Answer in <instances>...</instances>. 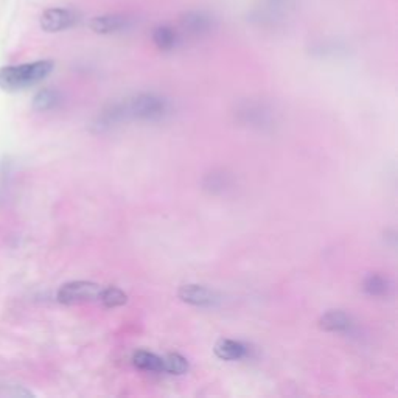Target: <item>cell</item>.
Returning a JSON list of instances; mask_svg holds the SVG:
<instances>
[{
  "label": "cell",
  "instance_id": "277c9868",
  "mask_svg": "<svg viewBox=\"0 0 398 398\" xmlns=\"http://www.w3.org/2000/svg\"><path fill=\"white\" fill-rule=\"evenodd\" d=\"M77 14L66 8H49L40 16V28L47 33H58L73 27Z\"/></svg>",
  "mask_w": 398,
  "mask_h": 398
},
{
  "label": "cell",
  "instance_id": "7a4b0ae2",
  "mask_svg": "<svg viewBox=\"0 0 398 398\" xmlns=\"http://www.w3.org/2000/svg\"><path fill=\"white\" fill-rule=\"evenodd\" d=\"M125 104L128 117L140 120H159L168 110L165 100L154 93H140Z\"/></svg>",
  "mask_w": 398,
  "mask_h": 398
},
{
  "label": "cell",
  "instance_id": "30bf717a",
  "mask_svg": "<svg viewBox=\"0 0 398 398\" xmlns=\"http://www.w3.org/2000/svg\"><path fill=\"white\" fill-rule=\"evenodd\" d=\"M153 43L162 51H169L179 43V34L169 25H159L153 30Z\"/></svg>",
  "mask_w": 398,
  "mask_h": 398
},
{
  "label": "cell",
  "instance_id": "ba28073f",
  "mask_svg": "<svg viewBox=\"0 0 398 398\" xmlns=\"http://www.w3.org/2000/svg\"><path fill=\"white\" fill-rule=\"evenodd\" d=\"M319 325L325 331L349 333L353 329V320L347 313L341 312V309H331V312H327L319 319Z\"/></svg>",
  "mask_w": 398,
  "mask_h": 398
},
{
  "label": "cell",
  "instance_id": "9c48e42d",
  "mask_svg": "<svg viewBox=\"0 0 398 398\" xmlns=\"http://www.w3.org/2000/svg\"><path fill=\"white\" fill-rule=\"evenodd\" d=\"M215 355L222 361H239L248 355V347L233 339H220L215 344Z\"/></svg>",
  "mask_w": 398,
  "mask_h": 398
},
{
  "label": "cell",
  "instance_id": "52a82bcc",
  "mask_svg": "<svg viewBox=\"0 0 398 398\" xmlns=\"http://www.w3.org/2000/svg\"><path fill=\"white\" fill-rule=\"evenodd\" d=\"M131 19L125 14H104L97 16L91 21L89 27L92 32L98 34H113L119 32H125L126 28H130Z\"/></svg>",
  "mask_w": 398,
  "mask_h": 398
},
{
  "label": "cell",
  "instance_id": "9a60e30c",
  "mask_svg": "<svg viewBox=\"0 0 398 398\" xmlns=\"http://www.w3.org/2000/svg\"><path fill=\"white\" fill-rule=\"evenodd\" d=\"M60 103V93L54 89H43L33 100V108L36 110L54 109Z\"/></svg>",
  "mask_w": 398,
  "mask_h": 398
},
{
  "label": "cell",
  "instance_id": "8fae6325",
  "mask_svg": "<svg viewBox=\"0 0 398 398\" xmlns=\"http://www.w3.org/2000/svg\"><path fill=\"white\" fill-rule=\"evenodd\" d=\"M132 364L140 368V371L157 373L163 372L162 356L151 353L148 350H137V352L132 355Z\"/></svg>",
  "mask_w": 398,
  "mask_h": 398
},
{
  "label": "cell",
  "instance_id": "8992f818",
  "mask_svg": "<svg viewBox=\"0 0 398 398\" xmlns=\"http://www.w3.org/2000/svg\"><path fill=\"white\" fill-rule=\"evenodd\" d=\"M178 296L183 302L195 307H215L220 302V296L215 291L202 285H184L178 291Z\"/></svg>",
  "mask_w": 398,
  "mask_h": 398
},
{
  "label": "cell",
  "instance_id": "3957f363",
  "mask_svg": "<svg viewBox=\"0 0 398 398\" xmlns=\"http://www.w3.org/2000/svg\"><path fill=\"white\" fill-rule=\"evenodd\" d=\"M100 291H102V286L98 283L77 280V282H69L61 286L60 291H58V301L66 303V305L98 301Z\"/></svg>",
  "mask_w": 398,
  "mask_h": 398
},
{
  "label": "cell",
  "instance_id": "5b68a950",
  "mask_svg": "<svg viewBox=\"0 0 398 398\" xmlns=\"http://www.w3.org/2000/svg\"><path fill=\"white\" fill-rule=\"evenodd\" d=\"M179 23L185 34L199 38L212 32L213 17L207 14L206 11H187V13L180 16Z\"/></svg>",
  "mask_w": 398,
  "mask_h": 398
},
{
  "label": "cell",
  "instance_id": "2e32d148",
  "mask_svg": "<svg viewBox=\"0 0 398 398\" xmlns=\"http://www.w3.org/2000/svg\"><path fill=\"white\" fill-rule=\"evenodd\" d=\"M271 2H274V3H279V2H283V0H271Z\"/></svg>",
  "mask_w": 398,
  "mask_h": 398
},
{
  "label": "cell",
  "instance_id": "4fadbf2b",
  "mask_svg": "<svg viewBox=\"0 0 398 398\" xmlns=\"http://www.w3.org/2000/svg\"><path fill=\"white\" fill-rule=\"evenodd\" d=\"M98 301L106 308H117L125 305L128 302V296L120 288L108 286V288H102V291H100Z\"/></svg>",
  "mask_w": 398,
  "mask_h": 398
},
{
  "label": "cell",
  "instance_id": "6da1fadb",
  "mask_svg": "<svg viewBox=\"0 0 398 398\" xmlns=\"http://www.w3.org/2000/svg\"><path fill=\"white\" fill-rule=\"evenodd\" d=\"M54 61L49 60L2 67L0 69V89L14 92L38 84L39 81L45 80L54 72Z\"/></svg>",
  "mask_w": 398,
  "mask_h": 398
},
{
  "label": "cell",
  "instance_id": "5bb4252c",
  "mask_svg": "<svg viewBox=\"0 0 398 398\" xmlns=\"http://www.w3.org/2000/svg\"><path fill=\"white\" fill-rule=\"evenodd\" d=\"M163 372L172 375H184L189 371V361L180 353H168L163 356Z\"/></svg>",
  "mask_w": 398,
  "mask_h": 398
},
{
  "label": "cell",
  "instance_id": "7c38bea8",
  "mask_svg": "<svg viewBox=\"0 0 398 398\" xmlns=\"http://www.w3.org/2000/svg\"><path fill=\"white\" fill-rule=\"evenodd\" d=\"M362 288L372 297H382L388 294L389 291V282L388 279L379 276V274H368L362 282Z\"/></svg>",
  "mask_w": 398,
  "mask_h": 398
}]
</instances>
